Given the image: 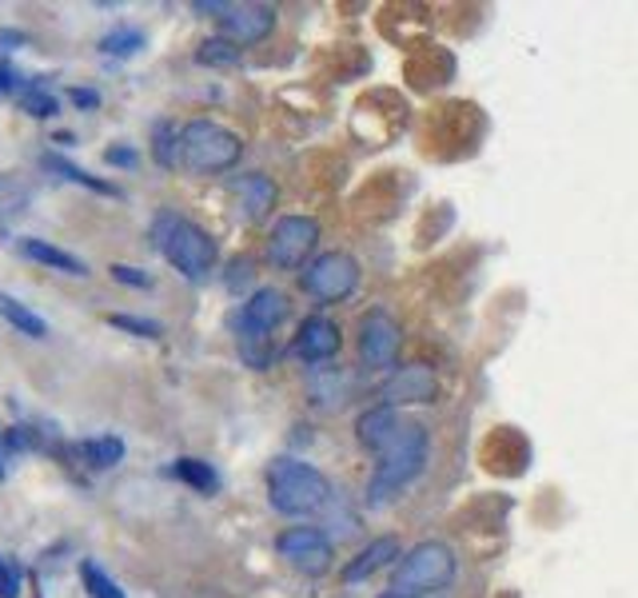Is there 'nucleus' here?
Instances as JSON below:
<instances>
[{"label": "nucleus", "mask_w": 638, "mask_h": 598, "mask_svg": "<svg viewBox=\"0 0 638 598\" xmlns=\"http://www.w3.org/2000/svg\"><path fill=\"white\" fill-rule=\"evenodd\" d=\"M375 455H380V463H375V475L368 479V502L383 507L423 475L431 455V431L416 419H399V428L387 435V443Z\"/></svg>", "instance_id": "1"}, {"label": "nucleus", "mask_w": 638, "mask_h": 598, "mask_svg": "<svg viewBox=\"0 0 638 598\" xmlns=\"http://www.w3.org/2000/svg\"><path fill=\"white\" fill-rule=\"evenodd\" d=\"M152 244L184 280H204L216 268V240L180 212H160L152 220Z\"/></svg>", "instance_id": "2"}, {"label": "nucleus", "mask_w": 638, "mask_h": 598, "mask_svg": "<svg viewBox=\"0 0 638 598\" xmlns=\"http://www.w3.org/2000/svg\"><path fill=\"white\" fill-rule=\"evenodd\" d=\"M268 502L288 519H307L332 502V483L304 459H276L268 467Z\"/></svg>", "instance_id": "3"}, {"label": "nucleus", "mask_w": 638, "mask_h": 598, "mask_svg": "<svg viewBox=\"0 0 638 598\" xmlns=\"http://www.w3.org/2000/svg\"><path fill=\"white\" fill-rule=\"evenodd\" d=\"M455 571H459V559L447 543H419L407 555H399L392 571V590L395 595H419V598H435V590H447L455 583Z\"/></svg>", "instance_id": "4"}, {"label": "nucleus", "mask_w": 638, "mask_h": 598, "mask_svg": "<svg viewBox=\"0 0 638 598\" xmlns=\"http://www.w3.org/2000/svg\"><path fill=\"white\" fill-rule=\"evenodd\" d=\"M244 140L228 132L224 124L212 120H188L180 128V168L196 171V176H220L240 160Z\"/></svg>", "instance_id": "5"}, {"label": "nucleus", "mask_w": 638, "mask_h": 598, "mask_svg": "<svg viewBox=\"0 0 638 598\" xmlns=\"http://www.w3.org/2000/svg\"><path fill=\"white\" fill-rule=\"evenodd\" d=\"M288 319V295L276 292V288H259V292L247 295V304L240 307L235 316V331H240V352L252 367H268V340L271 331Z\"/></svg>", "instance_id": "6"}, {"label": "nucleus", "mask_w": 638, "mask_h": 598, "mask_svg": "<svg viewBox=\"0 0 638 598\" xmlns=\"http://www.w3.org/2000/svg\"><path fill=\"white\" fill-rule=\"evenodd\" d=\"M299 283H304L307 295H316L319 304H340L359 288V264L347 252H323L307 264Z\"/></svg>", "instance_id": "7"}, {"label": "nucleus", "mask_w": 638, "mask_h": 598, "mask_svg": "<svg viewBox=\"0 0 638 598\" xmlns=\"http://www.w3.org/2000/svg\"><path fill=\"white\" fill-rule=\"evenodd\" d=\"M276 550H280V559L288 567H295L299 574H311V578L332 571V559H335L332 538L323 535L319 526H292V531H283L276 538Z\"/></svg>", "instance_id": "8"}, {"label": "nucleus", "mask_w": 638, "mask_h": 598, "mask_svg": "<svg viewBox=\"0 0 638 598\" xmlns=\"http://www.w3.org/2000/svg\"><path fill=\"white\" fill-rule=\"evenodd\" d=\"M316 244H319V224L311 216H283V220H276V228L268 236V259L276 268L295 271L304 268L307 256L316 252Z\"/></svg>", "instance_id": "9"}, {"label": "nucleus", "mask_w": 638, "mask_h": 598, "mask_svg": "<svg viewBox=\"0 0 638 598\" xmlns=\"http://www.w3.org/2000/svg\"><path fill=\"white\" fill-rule=\"evenodd\" d=\"M399 343H404V328L395 323L392 311H368L359 319V364L371 367V371H387L395 367V355H399Z\"/></svg>", "instance_id": "10"}, {"label": "nucleus", "mask_w": 638, "mask_h": 598, "mask_svg": "<svg viewBox=\"0 0 638 598\" xmlns=\"http://www.w3.org/2000/svg\"><path fill=\"white\" fill-rule=\"evenodd\" d=\"M224 21V40H232L235 49H247V44H259L276 28V9L271 4H228Z\"/></svg>", "instance_id": "11"}, {"label": "nucleus", "mask_w": 638, "mask_h": 598, "mask_svg": "<svg viewBox=\"0 0 638 598\" xmlns=\"http://www.w3.org/2000/svg\"><path fill=\"white\" fill-rule=\"evenodd\" d=\"M439 395V379L428 364H407L399 367L387 383H383V404L399 407V404H435Z\"/></svg>", "instance_id": "12"}, {"label": "nucleus", "mask_w": 638, "mask_h": 598, "mask_svg": "<svg viewBox=\"0 0 638 598\" xmlns=\"http://www.w3.org/2000/svg\"><path fill=\"white\" fill-rule=\"evenodd\" d=\"M292 352L304 359V364H323V359H332L340 352V328H335L328 316H307L295 331V343Z\"/></svg>", "instance_id": "13"}, {"label": "nucleus", "mask_w": 638, "mask_h": 598, "mask_svg": "<svg viewBox=\"0 0 638 598\" xmlns=\"http://www.w3.org/2000/svg\"><path fill=\"white\" fill-rule=\"evenodd\" d=\"M16 252L40 268H52V271H64V276H88V264L73 252H64V247L49 244V240H37V236H21L16 240Z\"/></svg>", "instance_id": "14"}, {"label": "nucleus", "mask_w": 638, "mask_h": 598, "mask_svg": "<svg viewBox=\"0 0 638 598\" xmlns=\"http://www.w3.org/2000/svg\"><path fill=\"white\" fill-rule=\"evenodd\" d=\"M392 559H399V538L395 535H383V538H371L368 547L359 550L356 559L344 567V583L347 586H356L363 583V578H371L375 571H383Z\"/></svg>", "instance_id": "15"}, {"label": "nucleus", "mask_w": 638, "mask_h": 598, "mask_svg": "<svg viewBox=\"0 0 638 598\" xmlns=\"http://www.w3.org/2000/svg\"><path fill=\"white\" fill-rule=\"evenodd\" d=\"M232 188H235V195H240L244 220H264V216L276 208V183H271L268 176H259V171H252V176H240Z\"/></svg>", "instance_id": "16"}, {"label": "nucleus", "mask_w": 638, "mask_h": 598, "mask_svg": "<svg viewBox=\"0 0 638 598\" xmlns=\"http://www.w3.org/2000/svg\"><path fill=\"white\" fill-rule=\"evenodd\" d=\"M395 428H399V411H395V407H387V404H380V407H371V411H363V416H359L356 440L363 443L368 451H380Z\"/></svg>", "instance_id": "17"}, {"label": "nucleus", "mask_w": 638, "mask_h": 598, "mask_svg": "<svg viewBox=\"0 0 638 598\" xmlns=\"http://www.w3.org/2000/svg\"><path fill=\"white\" fill-rule=\"evenodd\" d=\"M0 319L9 323V328H16L21 335H28V340H44L49 335V323L33 311V307H25L21 300H13V295L0 292Z\"/></svg>", "instance_id": "18"}, {"label": "nucleus", "mask_w": 638, "mask_h": 598, "mask_svg": "<svg viewBox=\"0 0 638 598\" xmlns=\"http://www.w3.org/2000/svg\"><path fill=\"white\" fill-rule=\"evenodd\" d=\"M40 164H44V168L49 171H56V176H61V180H68V183H80V188H88V192H97V195H120V188H116V183H109V180H100V176H88L85 168H76L73 160H64V156H44L40 160Z\"/></svg>", "instance_id": "19"}, {"label": "nucleus", "mask_w": 638, "mask_h": 598, "mask_svg": "<svg viewBox=\"0 0 638 598\" xmlns=\"http://www.w3.org/2000/svg\"><path fill=\"white\" fill-rule=\"evenodd\" d=\"M173 475L180 479V483H188L192 491H200V495H216V491H220V475H216V467L204 463V459H176Z\"/></svg>", "instance_id": "20"}, {"label": "nucleus", "mask_w": 638, "mask_h": 598, "mask_svg": "<svg viewBox=\"0 0 638 598\" xmlns=\"http://www.w3.org/2000/svg\"><path fill=\"white\" fill-rule=\"evenodd\" d=\"M76 451L85 455L88 467H97V471H109V467H116L124 459V440H116V435H97V440H85Z\"/></svg>", "instance_id": "21"}, {"label": "nucleus", "mask_w": 638, "mask_h": 598, "mask_svg": "<svg viewBox=\"0 0 638 598\" xmlns=\"http://www.w3.org/2000/svg\"><path fill=\"white\" fill-rule=\"evenodd\" d=\"M80 583H85L88 598H128L120 590V583H116L112 574H104V567H100V562H92V559L80 562Z\"/></svg>", "instance_id": "22"}, {"label": "nucleus", "mask_w": 638, "mask_h": 598, "mask_svg": "<svg viewBox=\"0 0 638 598\" xmlns=\"http://www.w3.org/2000/svg\"><path fill=\"white\" fill-rule=\"evenodd\" d=\"M152 152H156V164L160 168H176L180 164V128H173V124L160 120L156 128H152Z\"/></svg>", "instance_id": "23"}, {"label": "nucleus", "mask_w": 638, "mask_h": 598, "mask_svg": "<svg viewBox=\"0 0 638 598\" xmlns=\"http://www.w3.org/2000/svg\"><path fill=\"white\" fill-rule=\"evenodd\" d=\"M196 61L208 64V68H232V64H240V49H235L232 40L224 37H208L204 44L196 49Z\"/></svg>", "instance_id": "24"}, {"label": "nucleus", "mask_w": 638, "mask_h": 598, "mask_svg": "<svg viewBox=\"0 0 638 598\" xmlns=\"http://www.w3.org/2000/svg\"><path fill=\"white\" fill-rule=\"evenodd\" d=\"M140 49H144V33H136V28H116V33L100 37V52H109V56H132Z\"/></svg>", "instance_id": "25"}, {"label": "nucleus", "mask_w": 638, "mask_h": 598, "mask_svg": "<svg viewBox=\"0 0 638 598\" xmlns=\"http://www.w3.org/2000/svg\"><path fill=\"white\" fill-rule=\"evenodd\" d=\"M21 109L28 112V116H37V120H49V116H56V97H52L49 88H40V85H28L25 92H21Z\"/></svg>", "instance_id": "26"}, {"label": "nucleus", "mask_w": 638, "mask_h": 598, "mask_svg": "<svg viewBox=\"0 0 638 598\" xmlns=\"http://www.w3.org/2000/svg\"><path fill=\"white\" fill-rule=\"evenodd\" d=\"M112 328L128 331V335H140V340H160L164 328H160L156 319H144V316H109Z\"/></svg>", "instance_id": "27"}, {"label": "nucleus", "mask_w": 638, "mask_h": 598, "mask_svg": "<svg viewBox=\"0 0 638 598\" xmlns=\"http://www.w3.org/2000/svg\"><path fill=\"white\" fill-rule=\"evenodd\" d=\"M112 280L116 283H124V288H152V276H148L144 268H132V264H112Z\"/></svg>", "instance_id": "28"}, {"label": "nucleus", "mask_w": 638, "mask_h": 598, "mask_svg": "<svg viewBox=\"0 0 638 598\" xmlns=\"http://www.w3.org/2000/svg\"><path fill=\"white\" fill-rule=\"evenodd\" d=\"M21 595V571H16V562H9L0 555V598H16Z\"/></svg>", "instance_id": "29"}, {"label": "nucleus", "mask_w": 638, "mask_h": 598, "mask_svg": "<svg viewBox=\"0 0 638 598\" xmlns=\"http://www.w3.org/2000/svg\"><path fill=\"white\" fill-rule=\"evenodd\" d=\"M104 160H109L112 168H136V164H140V156H136V148H124V144L109 148V152H104Z\"/></svg>", "instance_id": "30"}, {"label": "nucleus", "mask_w": 638, "mask_h": 598, "mask_svg": "<svg viewBox=\"0 0 638 598\" xmlns=\"http://www.w3.org/2000/svg\"><path fill=\"white\" fill-rule=\"evenodd\" d=\"M0 92H25V85H21V76L13 68H0Z\"/></svg>", "instance_id": "31"}, {"label": "nucleus", "mask_w": 638, "mask_h": 598, "mask_svg": "<svg viewBox=\"0 0 638 598\" xmlns=\"http://www.w3.org/2000/svg\"><path fill=\"white\" fill-rule=\"evenodd\" d=\"M73 104H80V109H97V92H88V88H73Z\"/></svg>", "instance_id": "32"}, {"label": "nucleus", "mask_w": 638, "mask_h": 598, "mask_svg": "<svg viewBox=\"0 0 638 598\" xmlns=\"http://www.w3.org/2000/svg\"><path fill=\"white\" fill-rule=\"evenodd\" d=\"M4 459H9V447H4V431H0V479H4Z\"/></svg>", "instance_id": "33"}, {"label": "nucleus", "mask_w": 638, "mask_h": 598, "mask_svg": "<svg viewBox=\"0 0 638 598\" xmlns=\"http://www.w3.org/2000/svg\"><path fill=\"white\" fill-rule=\"evenodd\" d=\"M380 598H419V595H395V590H387V595H380Z\"/></svg>", "instance_id": "34"}]
</instances>
